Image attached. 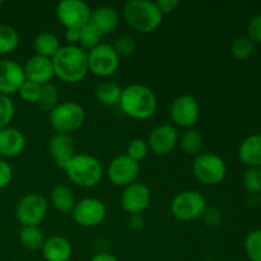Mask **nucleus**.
I'll return each mask as SVG.
<instances>
[{
  "instance_id": "obj_21",
  "label": "nucleus",
  "mask_w": 261,
  "mask_h": 261,
  "mask_svg": "<svg viewBox=\"0 0 261 261\" xmlns=\"http://www.w3.org/2000/svg\"><path fill=\"white\" fill-rule=\"evenodd\" d=\"M73 254L70 241L63 236H53L46 240L42 255L46 261H69Z\"/></svg>"
},
{
  "instance_id": "obj_8",
  "label": "nucleus",
  "mask_w": 261,
  "mask_h": 261,
  "mask_svg": "<svg viewBox=\"0 0 261 261\" xmlns=\"http://www.w3.org/2000/svg\"><path fill=\"white\" fill-rule=\"evenodd\" d=\"M88 70L97 76L112 75L120 65V56L117 55L112 45L99 43L87 53Z\"/></svg>"
},
{
  "instance_id": "obj_36",
  "label": "nucleus",
  "mask_w": 261,
  "mask_h": 261,
  "mask_svg": "<svg viewBox=\"0 0 261 261\" xmlns=\"http://www.w3.org/2000/svg\"><path fill=\"white\" fill-rule=\"evenodd\" d=\"M41 88H42V86H38V84L32 83V82L25 81L24 83L22 84L19 91H18V93H19L20 98L24 99L25 102L37 103L38 99H40Z\"/></svg>"
},
{
  "instance_id": "obj_38",
  "label": "nucleus",
  "mask_w": 261,
  "mask_h": 261,
  "mask_svg": "<svg viewBox=\"0 0 261 261\" xmlns=\"http://www.w3.org/2000/svg\"><path fill=\"white\" fill-rule=\"evenodd\" d=\"M247 37L254 43H261V14L255 15L247 25Z\"/></svg>"
},
{
  "instance_id": "obj_13",
  "label": "nucleus",
  "mask_w": 261,
  "mask_h": 261,
  "mask_svg": "<svg viewBox=\"0 0 261 261\" xmlns=\"http://www.w3.org/2000/svg\"><path fill=\"white\" fill-rule=\"evenodd\" d=\"M200 116L198 101L190 94H181L171 105V117L177 126L191 129Z\"/></svg>"
},
{
  "instance_id": "obj_30",
  "label": "nucleus",
  "mask_w": 261,
  "mask_h": 261,
  "mask_svg": "<svg viewBox=\"0 0 261 261\" xmlns=\"http://www.w3.org/2000/svg\"><path fill=\"white\" fill-rule=\"evenodd\" d=\"M231 51L237 60H247L254 54L255 43L247 36H240L232 42Z\"/></svg>"
},
{
  "instance_id": "obj_11",
  "label": "nucleus",
  "mask_w": 261,
  "mask_h": 261,
  "mask_svg": "<svg viewBox=\"0 0 261 261\" xmlns=\"http://www.w3.org/2000/svg\"><path fill=\"white\" fill-rule=\"evenodd\" d=\"M71 217L74 222L82 227H97L103 222L106 217V205L103 201L96 198H86L75 203Z\"/></svg>"
},
{
  "instance_id": "obj_17",
  "label": "nucleus",
  "mask_w": 261,
  "mask_h": 261,
  "mask_svg": "<svg viewBox=\"0 0 261 261\" xmlns=\"http://www.w3.org/2000/svg\"><path fill=\"white\" fill-rule=\"evenodd\" d=\"M23 71H24L25 81L32 82L38 86H45V84L50 83L51 78L55 75L53 60L38 55L32 56L25 61Z\"/></svg>"
},
{
  "instance_id": "obj_35",
  "label": "nucleus",
  "mask_w": 261,
  "mask_h": 261,
  "mask_svg": "<svg viewBox=\"0 0 261 261\" xmlns=\"http://www.w3.org/2000/svg\"><path fill=\"white\" fill-rule=\"evenodd\" d=\"M14 116V105L9 96L0 94V130L9 126Z\"/></svg>"
},
{
  "instance_id": "obj_2",
  "label": "nucleus",
  "mask_w": 261,
  "mask_h": 261,
  "mask_svg": "<svg viewBox=\"0 0 261 261\" xmlns=\"http://www.w3.org/2000/svg\"><path fill=\"white\" fill-rule=\"evenodd\" d=\"M119 105L121 111L132 119L145 120L154 115L157 97L150 88L134 83L122 88Z\"/></svg>"
},
{
  "instance_id": "obj_45",
  "label": "nucleus",
  "mask_w": 261,
  "mask_h": 261,
  "mask_svg": "<svg viewBox=\"0 0 261 261\" xmlns=\"http://www.w3.org/2000/svg\"><path fill=\"white\" fill-rule=\"evenodd\" d=\"M4 4V2H2V0H0V5H3Z\"/></svg>"
},
{
  "instance_id": "obj_32",
  "label": "nucleus",
  "mask_w": 261,
  "mask_h": 261,
  "mask_svg": "<svg viewBox=\"0 0 261 261\" xmlns=\"http://www.w3.org/2000/svg\"><path fill=\"white\" fill-rule=\"evenodd\" d=\"M245 251L251 261H261V229L250 232L245 239Z\"/></svg>"
},
{
  "instance_id": "obj_23",
  "label": "nucleus",
  "mask_w": 261,
  "mask_h": 261,
  "mask_svg": "<svg viewBox=\"0 0 261 261\" xmlns=\"http://www.w3.org/2000/svg\"><path fill=\"white\" fill-rule=\"evenodd\" d=\"M60 41L55 33L41 32L38 33L33 41V48L36 55L43 56V58L53 59L60 48Z\"/></svg>"
},
{
  "instance_id": "obj_22",
  "label": "nucleus",
  "mask_w": 261,
  "mask_h": 261,
  "mask_svg": "<svg viewBox=\"0 0 261 261\" xmlns=\"http://www.w3.org/2000/svg\"><path fill=\"white\" fill-rule=\"evenodd\" d=\"M239 158L247 167H261V134L250 135L241 143Z\"/></svg>"
},
{
  "instance_id": "obj_39",
  "label": "nucleus",
  "mask_w": 261,
  "mask_h": 261,
  "mask_svg": "<svg viewBox=\"0 0 261 261\" xmlns=\"http://www.w3.org/2000/svg\"><path fill=\"white\" fill-rule=\"evenodd\" d=\"M204 221L209 227H218L222 222V213L217 208H206L204 213Z\"/></svg>"
},
{
  "instance_id": "obj_16",
  "label": "nucleus",
  "mask_w": 261,
  "mask_h": 261,
  "mask_svg": "<svg viewBox=\"0 0 261 261\" xmlns=\"http://www.w3.org/2000/svg\"><path fill=\"white\" fill-rule=\"evenodd\" d=\"M178 142V133L175 126L163 124L152 130L148 139V147L154 154L166 155L173 150Z\"/></svg>"
},
{
  "instance_id": "obj_19",
  "label": "nucleus",
  "mask_w": 261,
  "mask_h": 261,
  "mask_svg": "<svg viewBox=\"0 0 261 261\" xmlns=\"http://www.w3.org/2000/svg\"><path fill=\"white\" fill-rule=\"evenodd\" d=\"M25 148V138L15 127H4L0 130V155L13 158L19 155Z\"/></svg>"
},
{
  "instance_id": "obj_41",
  "label": "nucleus",
  "mask_w": 261,
  "mask_h": 261,
  "mask_svg": "<svg viewBox=\"0 0 261 261\" xmlns=\"http://www.w3.org/2000/svg\"><path fill=\"white\" fill-rule=\"evenodd\" d=\"M155 3H157V7L160 8L161 13L163 15L168 14V13H172L178 7L177 0H158Z\"/></svg>"
},
{
  "instance_id": "obj_20",
  "label": "nucleus",
  "mask_w": 261,
  "mask_h": 261,
  "mask_svg": "<svg viewBox=\"0 0 261 261\" xmlns=\"http://www.w3.org/2000/svg\"><path fill=\"white\" fill-rule=\"evenodd\" d=\"M119 22L120 18L117 10L115 8L109 7V5H102V7L92 10L91 19H89V23L102 36L114 32L117 25H119Z\"/></svg>"
},
{
  "instance_id": "obj_14",
  "label": "nucleus",
  "mask_w": 261,
  "mask_h": 261,
  "mask_svg": "<svg viewBox=\"0 0 261 261\" xmlns=\"http://www.w3.org/2000/svg\"><path fill=\"white\" fill-rule=\"evenodd\" d=\"M150 199H152L150 190L145 184L133 182L124 189L120 203L126 213L134 216V214H142L148 208Z\"/></svg>"
},
{
  "instance_id": "obj_26",
  "label": "nucleus",
  "mask_w": 261,
  "mask_h": 261,
  "mask_svg": "<svg viewBox=\"0 0 261 261\" xmlns=\"http://www.w3.org/2000/svg\"><path fill=\"white\" fill-rule=\"evenodd\" d=\"M19 241L25 249L38 250L42 249L46 239L38 227H22L19 232Z\"/></svg>"
},
{
  "instance_id": "obj_4",
  "label": "nucleus",
  "mask_w": 261,
  "mask_h": 261,
  "mask_svg": "<svg viewBox=\"0 0 261 261\" xmlns=\"http://www.w3.org/2000/svg\"><path fill=\"white\" fill-rule=\"evenodd\" d=\"M66 176L75 185L82 188H93L101 181L103 168L96 157L89 154H74V157L64 166Z\"/></svg>"
},
{
  "instance_id": "obj_34",
  "label": "nucleus",
  "mask_w": 261,
  "mask_h": 261,
  "mask_svg": "<svg viewBox=\"0 0 261 261\" xmlns=\"http://www.w3.org/2000/svg\"><path fill=\"white\" fill-rule=\"evenodd\" d=\"M149 152V147H148V143L143 139H133L129 143L126 149V155H129L132 160H134L135 162L139 163L140 161L144 160L148 155Z\"/></svg>"
},
{
  "instance_id": "obj_7",
  "label": "nucleus",
  "mask_w": 261,
  "mask_h": 261,
  "mask_svg": "<svg viewBox=\"0 0 261 261\" xmlns=\"http://www.w3.org/2000/svg\"><path fill=\"white\" fill-rule=\"evenodd\" d=\"M206 211V200L199 191L184 190L176 194L171 203V212L182 222L201 218Z\"/></svg>"
},
{
  "instance_id": "obj_43",
  "label": "nucleus",
  "mask_w": 261,
  "mask_h": 261,
  "mask_svg": "<svg viewBox=\"0 0 261 261\" xmlns=\"http://www.w3.org/2000/svg\"><path fill=\"white\" fill-rule=\"evenodd\" d=\"M129 223L133 229H140L144 227V218L142 214H134V216H130Z\"/></svg>"
},
{
  "instance_id": "obj_44",
  "label": "nucleus",
  "mask_w": 261,
  "mask_h": 261,
  "mask_svg": "<svg viewBox=\"0 0 261 261\" xmlns=\"http://www.w3.org/2000/svg\"><path fill=\"white\" fill-rule=\"evenodd\" d=\"M91 261H119L116 259V256L112 254H110V252H98V254L94 255L93 257H92Z\"/></svg>"
},
{
  "instance_id": "obj_6",
  "label": "nucleus",
  "mask_w": 261,
  "mask_h": 261,
  "mask_svg": "<svg viewBox=\"0 0 261 261\" xmlns=\"http://www.w3.org/2000/svg\"><path fill=\"white\" fill-rule=\"evenodd\" d=\"M193 172L204 185H218L226 177L227 166L216 153H200L193 162Z\"/></svg>"
},
{
  "instance_id": "obj_42",
  "label": "nucleus",
  "mask_w": 261,
  "mask_h": 261,
  "mask_svg": "<svg viewBox=\"0 0 261 261\" xmlns=\"http://www.w3.org/2000/svg\"><path fill=\"white\" fill-rule=\"evenodd\" d=\"M79 36H81V30H78V28H66L65 38L69 42H79Z\"/></svg>"
},
{
  "instance_id": "obj_25",
  "label": "nucleus",
  "mask_w": 261,
  "mask_h": 261,
  "mask_svg": "<svg viewBox=\"0 0 261 261\" xmlns=\"http://www.w3.org/2000/svg\"><path fill=\"white\" fill-rule=\"evenodd\" d=\"M122 88L115 82H103L99 83L94 89V96L99 103L105 106H116L120 103Z\"/></svg>"
},
{
  "instance_id": "obj_9",
  "label": "nucleus",
  "mask_w": 261,
  "mask_h": 261,
  "mask_svg": "<svg viewBox=\"0 0 261 261\" xmlns=\"http://www.w3.org/2000/svg\"><path fill=\"white\" fill-rule=\"evenodd\" d=\"M47 214V201L42 195L28 194L17 204L15 216L23 227H38Z\"/></svg>"
},
{
  "instance_id": "obj_37",
  "label": "nucleus",
  "mask_w": 261,
  "mask_h": 261,
  "mask_svg": "<svg viewBox=\"0 0 261 261\" xmlns=\"http://www.w3.org/2000/svg\"><path fill=\"white\" fill-rule=\"evenodd\" d=\"M112 47L115 48L119 56H129L134 54L137 43H135L134 38L130 37V36H120L116 42L112 45Z\"/></svg>"
},
{
  "instance_id": "obj_31",
  "label": "nucleus",
  "mask_w": 261,
  "mask_h": 261,
  "mask_svg": "<svg viewBox=\"0 0 261 261\" xmlns=\"http://www.w3.org/2000/svg\"><path fill=\"white\" fill-rule=\"evenodd\" d=\"M102 35L91 24H86L81 28V36H79V43L83 50H92L101 43Z\"/></svg>"
},
{
  "instance_id": "obj_18",
  "label": "nucleus",
  "mask_w": 261,
  "mask_h": 261,
  "mask_svg": "<svg viewBox=\"0 0 261 261\" xmlns=\"http://www.w3.org/2000/svg\"><path fill=\"white\" fill-rule=\"evenodd\" d=\"M48 150H50L56 165L64 168V166L75 154V145H74L73 138L69 134L56 133L48 142Z\"/></svg>"
},
{
  "instance_id": "obj_3",
  "label": "nucleus",
  "mask_w": 261,
  "mask_h": 261,
  "mask_svg": "<svg viewBox=\"0 0 261 261\" xmlns=\"http://www.w3.org/2000/svg\"><path fill=\"white\" fill-rule=\"evenodd\" d=\"M124 19L134 31L149 33L157 30L163 19L157 3L150 0H132L124 7Z\"/></svg>"
},
{
  "instance_id": "obj_15",
  "label": "nucleus",
  "mask_w": 261,
  "mask_h": 261,
  "mask_svg": "<svg viewBox=\"0 0 261 261\" xmlns=\"http://www.w3.org/2000/svg\"><path fill=\"white\" fill-rule=\"evenodd\" d=\"M24 82L23 66L13 60H0V94L10 96L17 93Z\"/></svg>"
},
{
  "instance_id": "obj_12",
  "label": "nucleus",
  "mask_w": 261,
  "mask_h": 261,
  "mask_svg": "<svg viewBox=\"0 0 261 261\" xmlns=\"http://www.w3.org/2000/svg\"><path fill=\"white\" fill-rule=\"evenodd\" d=\"M140 172V165L126 154H121L115 157L107 168L109 180L115 186H129L135 182L138 175Z\"/></svg>"
},
{
  "instance_id": "obj_46",
  "label": "nucleus",
  "mask_w": 261,
  "mask_h": 261,
  "mask_svg": "<svg viewBox=\"0 0 261 261\" xmlns=\"http://www.w3.org/2000/svg\"><path fill=\"white\" fill-rule=\"evenodd\" d=\"M260 204H261V195H260Z\"/></svg>"
},
{
  "instance_id": "obj_33",
  "label": "nucleus",
  "mask_w": 261,
  "mask_h": 261,
  "mask_svg": "<svg viewBox=\"0 0 261 261\" xmlns=\"http://www.w3.org/2000/svg\"><path fill=\"white\" fill-rule=\"evenodd\" d=\"M244 186L249 193H261V167H249L244 173Z\"/></svg>"
},
{
  "instance_id": "obj_24",
  "label": "nucleus",
  "mask_w": 261,
  "mask_h": 261,
  "mask_svg": "<svg viewBox=\"0 0 261 261\" xmlns=\"http://www.w3.org/2000/svg\"><path fill=\"white\" fill-rule=\"evenodd\" d=\"M51 203H53L54 208L60 212V213H71L74 205H75L73 191L66 185L59 184L51 191Z\"/></svg>"
},
{
  "instance_id": "obj_40",
  "label": "nucleus",
  "mask_w": 261,
  "mask_h": 261,
  "mask_svg": "<svg viewBox=\"0 0 261 261\" xmlns=\"http://www.w3.org/2000/svg\"><path fill=\"white\" fill-rule=\"evenodd\" d=\"M13 177L12 167L5 161L0 160V190L9 185Z\"/></svg>"
},
{
  "instance_id": "obj_29",
  "label": "nucleus",
  "mask_w": 261,
  "mask_h": 261,
  "mask_svg": "<svg viewBox=\"0 0 261 261\" xmlns=\"http://www.w3.org/2000/svg\"><path fill=\"white\" fill-rule=\"evenodd\" d=\"M38 106L42 111L50 112L59 105V91L55 84L47 83L41 88L40 99H38Z\"/></svg>"
},
{
  "instance_id": "obj_27",
  "label": "nucleus",
  "mask_w": 261,
  "mask_h": 261,
  "mask_svg": "<svg viewBox=\"0 0 261 261\" xmlns=\"http://www.w3.org/2000/svg\"><path fill=\"white\" fill-rule=\"evenodd\" d=\"M203 135L195 129H188L181 138V148L188 155H199L203 148Z\"/></svg>"
},
{
  "instance_id": "obj_28",
  "label": "nucleus",
  "mask_w": 261,
  "mask_h": 261,
  "mask_svg": "<svg viewBox=\"0 0 261 261\" xmlns=\"http://www.w3.org/2000/svg\"><path fill=\"white\" fill-rule=\"evenodd\" d=\"M19 45V36L13 27L0 24V54L7 55L13 53Z\"/></svg>"
},
{
  "instance_id": "obj_5",
  "label": "nucleus",
  "mask_w": 261,
  "mask_h": 261,
  "mask_svg": "<svg viewBox=\"0 0 261 261\" xmlns=\"http://www.w3.org/2000/svg\"><path fill=\"white\" fill-rule=\"evenodd\" d=\"M50 124L56 133L69 134L78 130L86 120V111L79 103L74 101L61 102L48 112Z\"/></svg>"
},
{
  "instance_id": "obj_1",
  "label": "nucleus",
  "mask_w": 261,
  "mask_h": 261,
  "mask_svg": "<svg viewBox=\"0 0 261 261\" xmlns=\"http://www.w3.org/2000/svg\"><path fill=\"white\" fill-rule=\"evenodd\" d=\"M51 60L54 74L65 83H78L89 71L87 53L75 45L61 46Z\"/></svg>"
},
{
  "instance_id": "obj_10",
  "label": "nucleus",
  "mask_w": 261,
  "mask_h": 261,
  "mask_svg": "<svg viewBox=\"0 0 261 261\" xmlns=\"http://www.w3.org/2000/svg\"><path fill=\"white\" fill-rule=\"evenodd\" d=\"M91 8L83 0H63L58 4L56 14L65 28L81 30L91 19Z\"/></svg>"
}]
</instances>
